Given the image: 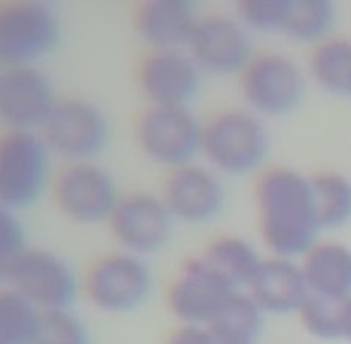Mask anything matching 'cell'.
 <instances>
[{"label":"cell","mask_w":351,"mask_h":344,"mask_svg":"<svg viewBox=\"0 0 351 344\" xmlns=\"http://www.w3.org/2000/svg\"><path fill=\"white\" fill-rule=\"evenodd\" d=\"M258 232L273 256L301 258L318 242L311 177L294 168H270L256 182Z\"/></svg>","instance_id":"cell-1"},{"label":"cell","mask_w":351,"mask_h":344,"mask_svg":"<svg viewBox=\"0 0 351 344\" xmlns=\"http://www.w3.org/2000/svg\"><path fill=\"white\" fill-rule=\"evenodd\" d=\"M270 134L249 108H227L204 122V156L208 168L232 177H246L265 163Z\"/></svg>","instance_id":"cell-2"},{"label":"cell","mask_w":351,"mask_h":344,"mask_svg":"<svg viewBox=\"0 0 351 344\" xmlns=\"http://www.w3.org/2000/svg\"><path fill=\"white\" fill-rule=\"evenodd\" d=\"M62 22L41 0H10L0 5V70L38 67L58 51Z\"/></svg>","instance_id":"cell-3"},{"label":"cell","mask_w":351,"mask_h":344,"mask_svg":"<svg viewBox=\"0 0 351 344\" xmlns=\"http://www.w3.org/2000/svg\"><path fill=\"white\" fill-rule=\"evenodd\" d=\"M53 153L41 132L0 134V204L5 208H32L51 184Z\"/></svg>","instance_id":"cell-4"},{"label":"cell","mask_w":351,"mask_h":344,"mask_svg":"<svg viewBox=\"0 0 351 344\" xmlns=\"http://www.w3.org/2000/svg\"><path fill=\"white\" fill-rule=\"evenodd\" d=\"M156 278L146 258L115 251L98 258L84 278V294L93 308L108 316L139 311L151 299Z\"/></svg>","instance_id":"cell-5"},{"label":"cell","mask_w":351,"mask_h":344,"mask_svg":"<svg viewBox=\"0 0 351 344\" xmlns=\"http://www.w3.org/2000/svg\"><path fill=\"white\" fill-rule=\"evenodd\" d=\"M53 156L72 163H96L112 139V127L101 106L86 98H60L41 130Z\"/></svg>","instance_id":"cell-6"},{"label":"cell","mask_w":351,"mask_h":344,"mask_svg":"<svg viewBox=\"0 0 351 344\" xmlns=\"http://www.w3.org/2000/svg\"><path fill=\"white\" fill-rule=\"evenodd\" d=\"M136 141L148 160L180 170L194 165L204 151V122L189 108L148 106L136 125Z\"/></svg>","instance_id":"cell-7"},{"label":"cell","mask_w":351,"mask_h":344,"mask_svg":"<svg viewBox=\"0 0 351 344\" xmlns=\"http://www.w3.org/2000/svg\"><path fill=\"white\" fill-rule=\"evenodd\" d=\"M308 88L304 70L285 53L254 56L241 72V96L258 117H285L301 106Z\"/></svg>","instance_id":"cell-8"},{"label":"cell","mask_w":351,"mask_h":344,"mask_svg":"<svg viewBox=\"0 0 351 344\" xmlns=\"http://www.w3.org/2000/svg\"><path fill=\"white\" fill-rule=\"evenodd\" d=\"M53 199L62 218L91 228L110 223L122 194L112 172L101 163H72L58 175Z\"/></svg>","instance_id":"cell-9"},{"label":"cell","mask_w":351,"mask_h":344,"mask_svg":"<svg viewBox=\"0 0 351 344\" xmlns=\"http://www.w3.org/2000/svg\"><path fill=\"white\" fill-rule=\"evenodd\" d=\"M8 287L41 313H53L70 311L82 284L72 265L60 254L43 247H29L14 265Z\"/></svg>","instance_id":"cell-10"},{"label":"cell","mask_w":351,"mask_h":344,"mask_svg":"<svg viewBox=\"0 0 351 344\" xmlns=\"http://www.w3.org/2000/svg\"><path fill=\"white\" fill-rule=\"evenodd\" d=\"M58 103L56 82L41 67L0 70V125L5 132H41Z\"/></svg>","instance_id":"cell-11"},{"label":"cell","mask_w":351,"mask_h":344,"mask_svg":"<svg viewBox=\"0 0 351 344\" xmlns=\"http://www.w3.org/2000/svg\"><path fill=\"white\" fill-rule=\"evenodd\" d=\"M175 223L160 194L132 191L120 199L108 228L127 254L146 258L170 244Z\"/></svg>","instance_id":"cell-12"},{"label":"cell","mask_w":351,"mask_h":344,"mask_svg":"<svg viewBox=\"0 0 351 344\" xmlns=\"http://www.w3.org/2000/svg\"><path fill=\"white\" fill-rule=\"evenodd\" d=\"M237 289L201 256L184 260L167 289V306L182 325H206L222 311Z\"/></svg>","instance_id":"cell-13"},{"label":"cell","mask_w":351,"mask_h":344,"mask_svg":"<svg viewBox=\"0 0 351 344\" xmlns=\"http://www.w3.org/2000/svg\"><path fill=\"white\" fill-rule=\"evenodd\" d=\"M186 53L201 72L232 77L241 75L254 60V43H251V32L239 19L208 14L199 19Z\"/></svg>","instance_id":"cell-14"},{"label":"cell","mask_w":351,"mask_h":344,"mask_svg":"<svg viewBox=\"0 0 351 344\" xmlns=\"http://www.w3.org/2000/svg\"><path fill=\"white\" fill-rule=\"evenodd\" d=\"M201 77L186 51L148 53L139 65V88L153 108H189L201 91Z\"/></svg>","instance_id":"cell-15"},{"label":"cell","mask_w":351,"mask_h":344,"mask_svg":"<svg viewBox=\"0 0 351 344\" xmlns=\"http://www.w3.org/2000/svg\"><path fill=\"white\" fill-rule=\"evenodd\" d=\"M162 201L180 223L204 225L225 208V186L208 165H186L172 170L162 184Z\"/></svg>","instance_id":"cell-16"},{"label":"cell","mask_w":351,"mask_h":344,"mask_svg":"<svg viewBox=\"0 0 351 344\" xmlns=\"http://www.w3.org/2000/svg\"><path fill=\"white\" fill-rule=\"evenodd\" d=\"M199 19L189 0H146L134 12V32L151 53L186 51Z\"/></svg>","instance_id":"cell-17"},{"label":"cell","mask_w":351,"mask_h":344,"mask_svg":"<svg viewBox=\"0 0 351 344\" xmlns=\"http://www.w3.org/2000/svg\"><path fill=\"white\" fill-rule=\"evenodd\" d=\"M246 292L256 299L265 316H289L299 313L304 302L311 297L308 282L304 278L301 263L294 258L270 256L263 258L256 278Z\"/></svg>","instance_id":"cell-18"},{"label":"cell","mask_w":351,"mask_h":344,"mask_svg":"<svg viewBox=\"0 0 351 344\" xmlns=\"http://www.w3.org/2000/svg\"><path fill=\"white\" fill-rule=\"evenodd\" d=\"M299 263L311 294L332 302L351 299V247L342 242H315Z\"/></svg>","instance_id":"cell-19"},{"label":"cell","mask_w":351,"mask_h":344,"mask_svg":"<svg viewBox=\"0 0 351 344\" xmlns=\"http://www.w3.org/2000/svg\"><path fill=\"white\" fill-rule=\"evenodd\" d=\"M337 19V10L330 0H285L280 32L294 43L320 46L330 38Z\"/></svg>","instance_id":"cell-20"},{"label":"cell","mask_w":351,"mask_h":344,"mask_svg":"<svg viewBox=\"0 0 351 344\" xmlns=\"http://www.w3.org/2000/svg\"><path fill=\"white\" fill-rule=\"evenodd\" d=\"M265 311L246 289L237 292L213 318L210 332L220 344H256L263 332Z\"/></svg>","instance_id":"cell-21"},{"label":"cell","mask_w":351,"mask_h":344,"mask_svg":"<svg viewBox=\"0 0 351 344\" xmlns=\"http://www.w3.org/2000/svg\"><path fill=\"white\" fill-rule=\"evenodd\" d=\"M201 258L217 270L222 278H227L237 289H249L251 280L256 278L263 256L241 237H217L206 247Z\"/></svg>","instance_id":"cell-22"},{"label":"cell","mask_w":351,"mask_h":344,"mask_svg":"<svg viewBox=\"0 0 351 344\" xmlns=\"http://www.w3.org/2000/svg\"><path fill=\"white\" fill-rule=\"evenodd\" d=\"M311 77L330 96L351 101V41L330 36L311 56Z\"/></svg>","instance_id":"cell-23"},{"label":"cell","mask_w":351,"mask_h":344,"mask_svg":"<svg viewBox=\"0 0 351 344\" xmlns=\"http://www.w3.org/2000/svg\"><path fill=\"white\" fill-rule=\"evenodd\" d=\"M315 218L320 230H337L351 223V180L342 172H318L311 177Z\"/></svg>","instance_id":"cell-24"},{"label":"cell","mask_w":351,"mask_h":344,"mask_svg":"<svg viewBox=\"0 0 351 344\" xmlns=\"http://www.w3.org/2000/svg\"><path fill=\"white\" fill-rule=\"evenodd\" d=\"M41 311L14 289H0V344H34Z\"/></svg>","instance_id":"cell-25"},{"label":"cell","mask_w":351,"mask_h":344,"mask_svg":"<svg viewBox=\"0 0 351 344\" xmlns=\"http://www.w3.org/2000/svg\"><path fill=\"white\" fill-rule=\"evenodd\" d=\"M299 321L306 335L315 337L320 342H337L344 340L342 335V302L311 294L299 308Z\"/></svg>","instance_id":"cell-26"},{"label":"cell","mask_w":351,"mask_h":344,"mask_svg":"<svg viewBox=\"0 0 351 344\" xmlns=\"http://www.w3.org/2000/svg\"><path fill=\"white\" fill-rule=\"evenodd\" d=\"M34 344H91V332L72 308L41 313Z\"/></svg>","instance_id":"cell-27"},{"label":"cell","mask_w":351,"mask_h":344,"mask_svg":"<svg viewBox=\"0 0 351 344\" xmlns=\"http://www.w3.org/2000/svg\"><path fill=\"white\" fill-rule=\"evenodd\" d=\"M27 249V228H24L19 213L0 204V284L10 282L14 265Z\"/></svg>","instance_id":"cell-28"},{"label":"cell","mask_w":351,"mask_h":344,"mask_svg":"<svg viewBox=\"0 0 351 344\" xmlns=\"http://www.w3.org/2000/svg\"><path fill=\"white\" fill-rule=\"evenodd\" d=\"M285 12V0H241L237 14L249 32L278 34Z\"/></svg>","instance_id":"cell-29"},{"label":"cell","mask_w":351,"mask_h":344,"mask_svg":"<svg viewBox=\"0 0 351 344\" xmlns=\"http://www.w3.org/2000/svg\"><path fill=\"white\" fill-rule=\"evenodd\" d=\"M165 344H220L206 325H180L170 332Z\"/></svg>","instance_id":"cell-30"},{"label":"cell","mask_w":351,"mask_h":344,"mask_svg":"<svg viewBox=\"0 0 351 344\" xmlns=\"http://www.w3.org/2000/svg\"><path fill=\"white\" fill-rule=\"evenodd\" d=\"M342 335L351 344V299L342 302Z\"/></svg>","instance_id":"cell-31"}]
</instances>
